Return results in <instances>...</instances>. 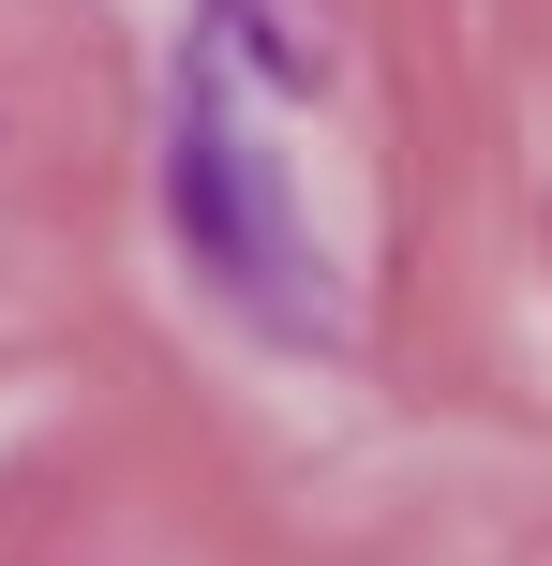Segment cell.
<instances>
[{"label":"cell","mask_w":552,"mask_h":566,"mask_svg":"<svg viewBox=\"0 0 552 566\" xmlns=\"http://www.w3.org/2000/svg\"><path fill=\"white\" fill-rule=\"evenodd\" d=\"M165 224H179V254L225 283L254 328H284V343H344L329 239L299 224V179L239 135V75H225V45H195V60H179V90H165Z\"/></svg>","instance_id":"obj_1"}]
</instances>
